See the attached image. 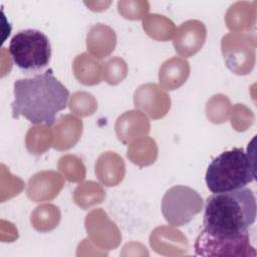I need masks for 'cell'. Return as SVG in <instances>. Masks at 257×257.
<instances>
[{"mask_svg":"<svg viewBox=\"0 0 257 257\" xmlns=\"http://www.w3.org/2000/svg\"><path fill=\"white\" fill-rule=\"evenodd\" d=\"M12 116L20 115L35 124L47 126L55 122L57 112L64 109L69 97L68 89L53 75L51 69L31 78L14 82Z\"/></svg>","mask_w":257,"mask_h":257,"instance_id":"6da1fadb","label":"cell"},{"mask_svg":"<svg viewBox=\"0 0 257 257\" xmlns=\"http://www.w3.org/2000/svg\"><path fill=\"white\" fill-rule=\"evenodd\" d=\"M256 219V199L247 188L217 193L208 197L204 230L218 237H233L248 232Z\"/></svg>","mask_w":257,"mask_h":257,"instance_id":"7a4b0ae2","label":"cell"},{"mask_svg":"<svg viewBox=\"0 0 257 257\" xmlns=\"http://www.w3.org/2000/svg\"><path fill=\"white\" fill-rule=\"evenodd\" d=\"M255 161L250 151L242 148L225 151L209 165L205 181L213 193H226L244 188L255 179Z\"/></svg>","mask_w":257,"mask_h":257,"instance_id":"3957f363","label":"cell"},{"mask_svg":"<svg viewBox=\"0 0 257 257\" xmlns=\"http://www.w3.org/2000/svg\"><path fill=\"white\" fill-rule=\"evenodd\" d=\"M10 56L16 66L25 72H36L46 67L51 57L48 37L39 30L18 31L10 40Z\"/></svg>","mask_w":257,"mask_h":257,"instance_id":"277c9868","label":"cell"},{"mask_svg":"<svg viewBox=\"0 0 257 257\" xmlns=\"http://www.w3.org/2000/svg\"><path fill=\"white\" fill-rule=\"evenodd\" d=\"M203 199L199 193L187 186H175L169 189L162 200V213L166 221L173 226H184L201 212Z\"/></svg>","mask_w":257,"mask_h":257,"instance_id":"5b68a950","label":"cell"},{"mask_svg":"<svg viewBox=\"0 0 257 257\" xmlns=\"http://www.w3.org/2000/svg\"><path fill=\"white\" fill-rule=\"evenodd\" d=\"M194 248L199 256H256L248 232L233 237H218L203 229L196 238Z\"/></svg>","mask_w":257,"mask_h":257,"instance_id":"8992f818","label":"cell"},{"mask_svg":"<svg viewBox=\"0 0 257 257\" xmlns=\"http://www.w3.org/2000/svg\"><path fill=\"white\" fill-rule=\"evenodd\" d=\"M256 36L252 34L230 33L222 39V52L226 65L237 74H248L255 64Z\"/></svg>","mask_w":257,"mask_h":257,"instance_id":"52a82bcc","label":"cell"},{"mask_svg":"<svg viewBox=\"0 0 257 257\" xmlns=\"http://www.w3.org/2000/svg\"><path fill=\"white\" fill-rule=\"evenodd\" d=\"M206 39V27L198 20H189L183 23L174 39V46L183 56H191L198 52Z\"/></svg>","mask_w":257,"mask_h":257,"instance_id":"ba28073f","label":"cell"},{"mask_svg":"<svg viewBox=\"0 0 257 257\" xmlns=\"http://www.w3.org/2000/svg\"><path fill=\"white\" fill-rule=\"evenodd\" d=\"M135 105L153 118L163 117L170 108V97L157 84L141 86L135 93Z\"/></svg>","mask_w":257,"mask_h":257,"instance_id":"9c48e42d","label":"cell"},{"mask_svg":"<svg viewBox=\"0 0 257 257\" xmlns=\"http://www.w3.org/2000/svg\"><path fill=\"white\" fill-rule=\"evenodd\" d=\"M61 177L55 172H42L29 181L28 196L40 202L55 197L62 188Z\"/></svg>","mask_w":257,"mask_h":257,"instance_id":"30bf717a","label":"cell"},{"mask_svg":"<svg viewBox=\"0 0 257 257\" xmlns=\"http://www.w3.org/2000/svg\"><path fill=\"white\" fill-rule=\"evenodd\" d=\"M226 23L234 31H251L256 23V2L239 1L230 6L226 14Z\"/></svg>","mask_w":257,"mask_h":257,"instance_id":"8fae6325","label":"cell"},{"mask_svg":"<svg viewBox=\"0 0 257 257\" xmlns=\"http://www.w3.org/2000/svg\"><path fill=\"white\" fill-rule=\"evenodd\" d=\"M189 63L182 58H171L160 68V82L165 89L173 90L181 86L189 76Z\"/></svg>","mask_w":257,"mask_h":257,"instance_id":"7c38bea8","label":"cell"},{"mask_svg":"<svg viewBox=\"0 0 257 257\" xmlns=\"http://www.w3.org/2000/svg\"><path fill=\"white\" fill-rule=\"evenodd\" d=\"M115 34L104 25L93 26L87 34V47L97 57L108 55L114 48Z\"/></svg>","mask_w":257,"mask_h":257,"instance_id":"4fadbf2b","label":"cell"},{"mask_svg":"<svg viewBox=\"0 0 257 257\" xmlns=\"http://www.w3.org/2000/svg\"><path fill=\"white\" fill-rule=\"evenodd\" d=\"M59 124L56 128L57 132V142L53 147L57 150H66L74 146L81 135L82 123L79 119L65 115L59 119Z\"/></svg>","mask_w":257,"mask_h":257,"instance_id":"5bb4252c","label":"cell"},{"mask_svg":"<svg viewBox=\"0 0 257 257\" xmlns=\"http://www.w3.org/2000/svg\"><path fill=\"white\" fill-rule=\"evenodd\" d=\"M143 27L151 37L163 41L169 39L175 30L174 23L170 19L158 14H151L146 17L143 21Z\"/></svg>","mask_w":257,"mask_h":257,"instance_id":"9a60e30c","label":"cell"},{"mask_svg":"<svg viewBox=\"0 0 257 257\" xmlns=\"http://www.w3.org/2000/svg\"><path fill=\"white\" fill-rule=\"evenodd\" d=\"M100 63L91 59L90 57H87V54L85 53L78 55L74 61L75 76L84 84H88L87 71H90V73L100 81Z\"/></svg>","mask_w":257,"mask_h":257,"instance_id":"2e32d148","label":"cell"},{"mask_svg":"<svg viewBox=\"0 0 257 257\" xmlns=\"http://www.w3.org/2000/svg\"><path fill=\"white\" fill-rule=\"evenodd\" d=\"M118 11L123 15L125 18L130 19H140L143 15L148 12L149 10V3L148 2H124L119 1L117 3Z\"/></svg>","mask_w":257,"mask_h":257,"instance_id":"e0dca14e","label":"cell"},{"mask_svg":"<svg viewBox=\"0 0 257 257\" xmlns=\"http://www.w3.org/2000/svg\"><path fill=\"white\" fill-rule=\"evenodd\" d=\"M231 119H232L231 120L232 125L235 127V130L237 128L240 119H243V122L247 128L248 126H250L253 123L254 114L251 111V109L247 108L243 104H237L234 107V112H233V116Z\"/></svg>","mask_w":257,"mask_h":257,"instance_id":"ac0fdd59","label":"cell"}]
</instances>
